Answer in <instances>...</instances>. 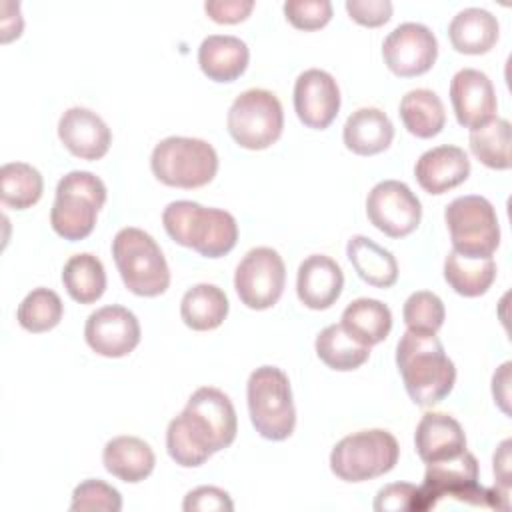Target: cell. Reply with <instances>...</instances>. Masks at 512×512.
<instances>
[{"label": "cell", "instance_id": "6da1fadb", "mask_svg": "<svg viewBox=\"0 0 512 512\" xmlns=\"http://www.w3.org/2000/svg\"><path fill=\"white\" fill-rule=\"evenodd\" d=\"M236 432L238 418L232 400L214 386H202L168 422L166 450L178 466L196 468L214 452L228 448Z\"/></svg>", "mask_w": 512, "mask_h": 512}, {"label": "cell", "instance_id": "7a4b0ae2", "mask_svg": "<svg viewBox=\"0 0 512 512\" xmlns=\"http://www.w3.org/2000/svg\"><path fill=\"white\" fill-rule=\"evenodd\" d=\"M396 366L410 400L424 408L442 402L456 382V366L436 334L406 330L396 346Z\"/></svg>", "mask_w": 512, "mask_h": 512}, {"label": "cell", "instance_id": "3957f363", "mask_svg": "<svg viewBox=\"0 0 512 512\" xmlns=\"http://www.w3.org/2000/svg\"><path fill=\"white\" fill-rule=\"evenodd\" d=\"M452 498L480 508L508 510V492L498 486L486 488L478 482V460L464 450L460 456L426 466L424 482L418 486L414 512L436 508L440 500Z\"/></svg>", "mask_w": 512, "mask_h": 512}, {"label": "cell", "instance_id": "277c9868", "mask_svg": "<svg viewBox=\"0 0 512 512\" xmlns=\"http://www.w3.org/2000/svg\"><path fill=\"white\" fill-rule=\"evenodd\" d=\"M162 224L176 244L204 258L226 256L238 242V224L230 212L192 200L170 202L162 212Z\"/></svg>", "mask_w": 512, "mask_h": 512}, {"label": "cell", "instance_id": "5b68a950", "mask_svg": "<svg viewBox=\"0 0 512 512\" xmlns=\"http://www.w3.org/2000/svg\"><path fill=\"white\" fill-rule=\"evenodd\" d=\"M112 256L124 286L132 294L154 298L168 290V262L148 232L134 226L118 230L112 240Z\"/></svg>", "mask_w": 512, "mask_h": 512}, {"label": "cell", "instance_id": "8992f818", "mask_svg": "<svg viewBox=\"0 0 512 512\" xmlns=\"http://www.w3.org/2000/svg\"><path fill=\"white\" fill-rule=\"evenodd\" d=\"M106 202L104 182L86 170H72L58 180L50 210L52 230L64 240L76 242L92 234L96 216Z\"/></svg>", "mask_w": 512, "mask_h": 512}, {"label": "cell", "instance_id": "52a82bcc", "mask_svg": "<svg viewBox=\"0 0 512 512\" xmlns=\"http://www.w3.org/2000/svg\"><path fill=\"white\" fill-rule=\"evenodd\" d=\"M252 426L266 440H286L296 426V410L288 376L278 366L256 368L246 384Z\"/></svg>", "mask_w": 512, "mask_h": 512}, {"label": "cell", "instance_id": "ba28073f", "mask_svg": "<svg viewBox=\"0 0 512 512\" xmlns=\"http://www.w3.org/2000/svg\"><path fill=\"white\" fill-rule=\"evenodd\" d=\"M152 174L166 186L200 188L214 180L218 154L202 138L168 136L160 140L150 156Z\"/></svg>", "mask_w": 512, "mask_h": 512}, {"label": "cell", "instance_id": "9c48e42d", "mask_svg": "<svg viewBox=\"0 0 512 512\" xmlns=\"http://www.w3.org/2000/svg\"><path fill=\"white\" fill-rule=\"evenodd\" d=\"M400 456L396 438L382 428L344 436L330 452V470L344 482H364L390 472Z\"/></svg>", "mask_w": 512, "mask_h": 512}, {"label": "cell", "instance_id": "30bf717a", "mask_svg": "<svg viewBox=\"0 0 512 512\" xmlns=\"http://www.w3.org/2000/svg\"><path fill=\"white\" fill-rule=\"evenodd\" d=\"M444 220L450 232L452 250L466 258H490L500 244V224L490 200L478 194L454 198Z\"/></svg>", "mask_w": 512, "mask_h": 512}, {"label": "cell", "instance_id": "8fae6325", "mask_svg": "<svg viewBox=\"0 0 512 512\" xmlns=\"http://www.w3.org/2000/svg\"><path fill=\"white\" fill-rule=\"evenodd\" d=\"M226 124L238 146L246 150L270 148L284 128L282 104L270 90H244L230 104Z\"/></svg>", "mask_w": 512, "mask_h": 512}, {"label": "cell", "instance_id": "7c38bea8", "mask_svg": "<svg viewBox=\"0 0 512 512\" xmlns=\"http://www.w3.org/2000/svg\"><path fill=\"white\" fill-rule=\"evenodd\" d=\"M286 284V266L282 256L268 246L252 248L238 262L234 272V288L244 306L250 310L272 308Z\"/></svg>", "mask_w": 512, "mask_h": 512}, {"label": "cell", "instance_id": "4fadbf2b", "mask_svg": "<svg viewBox=\"0 0 512 512\" xmlns=\"http://www.w3.org/2000/svg\"><path fill=\"white\" fill-rule=\"evenodd\" d=\"M366 214L374 228L390 238H402L418 228L422 204L408 184L382 180L368 192Z\"/></svg>", "mask_w": 512, "mask_h": 512}, {"label": "cell", "instance_id": "5bb4252c", "mask_svg": "<svg viewBox=\"0 0 512 512\" xmlns=\"http://www.w3.org/2000/svg\"><path fill=\"white\" fill-rule=\"evenodd\" d=\"M438 56L434 32L420 22L398 24L382 42L384 64L396 76L410 78L428 72Z\"/></svg>", "mask_w": 512, "mask_h": 512}, {"label": "cell", "instance_id": "9a60e30c", "mask_svg": "<svg viewBox=\"0 0 512 512\" xmlns=\"http://www.w3.org/2000/svg\"><path fill=\"white\" fill-rule=\"evenodd\" d=\"M86 344L104 358L128 356L140 342V322L124 306L110 304L94 310L84 326Z\"/></svg>", "mask_w": 512, "mask_h": 512}, {"label": "cell", "instance_id": "2e32d148", "mask_svg": "<svg viewBox=\"0 0 512 512\" xmlns=\"http://www.w3.org/2000/svg\"><path fill=\"white\" fill-rule=\"evenodd\" d=\"M294 110L306 128H328L340 110V88L334 76L320 68L304 70L294 84Z\"/></svg>", "mask_w": 512, "mask_h": 512}, {"label": "cell", "instance_id": "e0dca14e", "mask_svg": "<svg viewBox=\"0 0 512 512\" xmlns=\"http://www.w3.org/2000/svg\"><path fill=\"white\" fill-rule=\"evenodd\" d=\"M450 102L458 124L464 128L474 130L496 118L498 100L494 84L476 68H462L452 76Z\"/></svg>", "mask_w": 512, "mask_h": 512}, {"label": "cell", "instance_id": "ac0fdd59", "mask_svg": "<svg viewBox=\"0 0 512 512\" xmlns=\"http://www.w3.org/2000/svg\"><path fill=\"white\" fill-rule=\"evenodd\" d=\"M58 138L64 148L82 160H100L112 144L108 124L90 108L72 106L58 120Z\"/></svg>", "mask_w": 512, "mask_h": 512}, {"label": "cell", "instance_id": "d6986e66", "mask_svg": "<svg viewBox=\"0 0 512 512\" xmlns=\"http://www.w3.org/2000/svg\"><path fill=\"white\" fill-rule=\"evenodd\" d=\"M344 272L336 260L326 254H310L298 266L296 294L310 310L330 308L342 294Z\"/></svg>", "mask_w": 512, "mask_h": 512}, {"label": "cell", "instance_id": "ffe728a7", "mask_svg": "<svg viewBox=\"0 0 512 512\" xmlns=\"http://www.w3.org/2000/svg\"><path fill=\"white\" fill-rule=\"evenodd\" d=\"M414 176L428 194H444L470 176L468 154L460 146L442 144L426 150L414 166Z\"/></svg>", "mask_w": 512, "mask_h": 512}, {"label": "cell", "instance_id": "44dd1931", "mask_svg": "<svg viewBox=\"0 0 512 512\" xmlns=\"http://www.w3.org/2000/svg\"><path fill=\"white\" fill-rule=\"evenodd\" d=\"M414 446L422 462H442L466 450V434L456 418L444 412H426L414 432Z\"/></svg>", "mask_w": 512, "mask_h": 512}, {"label": "cell", "instance_id": "7402d4cb", "mask_svg": "<svg viewBox=\"0 0 512 512\" xmlns=\"http://www.w3.org/2000/svg\"><path fill=\"white\" fill-rule=\"evenodd\" d=\"M248 60L246 42L230 34H210L198 48L200 70L214 82H234L248 68Z\"/></svg>", "mask_w": 512, "mask_h": 512}, {"label": "cell", "instance_id": "603a6c76", "mask_svg": "<svg viewBox=\"0 0 512 512\" xmlns=\"http://www.w3.org/2000/svg\"><path fill=\"white\" fill-rule=\"evenodd\" d=\"M342 138L350 152L358 156H374L392 144L394 126L380 108L364 106L346 118Z\"/></svg>", "mask_w": 512, "mask_h": 512}, {"label": "cell", "instance_id": "cb8c5ba5", "mask_svg": "<svg viewBox=\"0 0 512 512\" xmlns=\"http://www.w3.org/2000/svg\"><path fill=\"white\" fill-rule=\"evenodd\" d=\"M104 468L126 484H136L148 478L154 470L156 456L148 442L138 436H116L102 450Z\"/></svg>", "mask_w": 512, "mask_h": 512}, {"label": "cell", "instance_id": "d4e9b609", "mask_svg": "<svg viewBox=\"0 0 512 512\" xmlns=\"http://www.w3.org/2000/svg\"><path fill=\"white\" fill-rule=\"evenodd\" d=\"M500 34L498 20L484 8H464L448 24V38L456 52L486 54L492 50Z\"/></svg>", "mask_w": 512, "mask_h": 512}, {"label": "cell", "instance_id": "484cf974", "mask_svg": "<svg viewBox=\"0 0 512 512\" xmlns=\"http://www.w3.org/2000/svg\"><path fill=\"white\" fill-rule=\"evenodd\" d=\"M346 256L356 274L374 288H390L398 280V262L390 250L372 238L356 234L346 244Z\"/></svg>", "mask_w": 512, "mask_h": 512}, {"label": "cell", "instance_id": "4316f807", "mask_svg": "<svg viewBox=\"0 0 512 512\" xmlns=\"http://www.w3.org/2000/svg\"><path fill=\"white\" fill-rule=\"evenodd\" d=\"M228 310L230 304L224 290L208 282L188 288L180 300L182 322L196 332L218 328L226 320Z\"/></svg>", "mask_w": 512, "mask_h": 512}, {"label": "cell", "instance_id": "83f0119b", "mask_svg": "<svg viewBox=\"0 0 512 512\" xmlns=\"http://www.w3.org/2000/svg\"><path fill=\"white\" fill-rule=\"evenodd\" d=\"M340 324L360 344L374 346L390 334L392 312L376 298H356L344 308Z\"/></svg>", "mask_w": 512, "mask_h": 512}, {"label": "cell", "instance_id": "f1b7e54d", "mask_svg": "<svg viewBox=\"0 0 512 512\" xmlns=\"http://www.w3.org/2000/svg\"><path fill=\"white\" fill-rule=\"evenodd\" d=\"M398 114L404 128L416 138H432L442 132L446 112L440 96L428 88H416L402 96Z\"/></svg>", "mask_w": 512, "mask_h": 512}, {"label": "cell", "instance_id": "f546056e", "mask_svg": "<svg viewBox=\"0 0 512 512\" xmlns=\"http://www.w3.org/2000/svg\"><path fill=\"white\" fill-rule=\"evenodd\" d=\"M496 278L494 258H466L454 250L444 260V280L448 286L466 298H476L488 292Z\"/></svg>", "mask_w": 512, "mask_h": 512}, {"label": "cell", "instance_id": "4dcf8cb0", "mask_svg": "<svg viewBox=\"0 0 512 512\" xmlns=\"http://www.w3.org/2000/svg\"><path fill=\"white\" fill-rule=\"evenodd\" d=\"M62 284L72 300L80 304H92L106 290L104 264L90 252L74 254L62 268Z\"/></svg>", "mask_w": 512, "mask_h": 512}, {"label": "cell", "instance_id": "1f68e13d", "mask_svg": "<svg viewBox=\"0 0 512 512\" xmlns=\"http://www.w3.org/2000/svg\"><path fill=\"white\" fill-rule=\"evenodd\" d=\"M318 358L332 370L350 372L360 368L370 358V346L354 340L342 324H330L316 336L314 342Z\"/></svg>", "mask_w": 512, "mask_h": 512}, {"label": "cell", "instance_id": "d6a6232c", "mask_svg": "<svg viewBox=\"0 0 512 512\" xmlns=\"http://www.w3.org/2000/svg\"><path fill=\"white\" fill-rule=\"evenodd\" d=\"M44 192L42 174L26 162H6L0 168V198L2 204L14 210L34 206Z\"/></svg>", "mask_w": 512, "mask_h": 512}, {"label": "cell", "instance_id": "836d02e7", "mask_svg": "<svg viewBox=\"0 0 512 512\" xmlns=\"http://www.w3.org/2000/svg\"><path fill=\"white\" fill-rule=\"evenodd\" d=\"M472 154L492 170H508L510 158V122L506 118H492L488 124L470 130Z\"/></svg>", "mask_w": 512, "mask_h": 512}, {"label": "cell", "instance_id": "e575fe53", "mask_svg": "<svg viewBox=\"0 0 512 512\" xmlns=\"http://www.w3.org/2000/svg\"><path fill=\"white\" fill-rule=\"evenodd\" d=\"M62 314H64V304L60 296L54 290L44 286H38L32 292H28L16 310L18 324L32 334H40L56 328L62 320Z\"/></svg>", "mask_w": 512, "mask_h": 512}, {"label": "cell", "instance_id": "d590c367", "mask_svg": "<svg viewBox=\"0 0 512 512\" xmlns=\"http://www.w3.org/2000/svg\"><path fill=\"white\" fill-rule=\"evenodd\" d=\"M402 316L408 330L436 334L444 324L446 310L440 296L428 290H418L406 298Z\"/></svg>", "mask_w": 512, "mask_h": 512}, {"label": "cell", "instance_id": "8d00e7d4", "mask_svg": "<svg viewBox=\"0 0 512 512\" xmlns=\"http://www.w3.org/2000/svg\"><path fill=\"white\" fill-rule=\"evenodd\" d=\"M70 510L74 512H120L122 496L120 492L98 478H88L80 482L72 492Z\"/></svg>", "mask_w": 512, "mask_h": 512}, {"label": "cell", "instance_id": "74e56055", "mask_svg": "<svg viewBox=\"0 0 512 512\" xmlns=\"http://www.w3.org/2000/svg\"><path fill=\"white\" fill-rule=\"evenodd\" d=\"M284 16L294 28L310 32L330 22L332 4L328 0H286Z\"/></svg>", "mask_w": 512, "mask_h": 512}, {"label": "cell", "instance_id": "f35d334b", "mask_svg": "<svg viewBox=\"0 0 512 512\" xmlns=\"http://www.w3.org/2000/svg\"><path fill=\"white\" fill-rule=\"evenodd\" d=\"M184 512H232L234 502L230 494L218 486H198L184 496Z\"/></svg>", "mask_w": 512, "mask_h": 512}, {"label": "cell", "instance_id": "ab89813d", "mask_svg": "<svg viewBox=\"0 0 512 512\" xmlns=\"http://www.w3.org/2000/svg\"><path fill=\"white\" fill-rule=\"evenodd\" d=\"M418 498V486L410 482H394L386 484L378 490L374 498V510L376 512H400L410 510L414 512Z\"/></svg>", "mask_w": 512, "mask_h": 512}, {"label": "cell", "instance_id": "60d3db41", "mask_svg": "<svg viewBox=\"0 0 512 512\" xmlns=\"http://www.w3.org/2000/svg\"><path fill=\"white\" fill-rule=\"evenodd\" d=\"M346 12L362 26L376 28L392 18L390 0H346Z\"/></svg>", "mask_w": 512, "mask_h": 512}, {"label": "cell", "instance_id": "b9f144b4", "mask_svg": "<svg viewBox=\"0 0 512 512\" xmlns=\"http://www.w3.org/2000/svg\"><path fill=\"white\" fill-rule=\"evenodd\" d=\"M204 10L218 24H238L250 16L254 0H208Z\"/></svg>", "mask_w": 512, "mask_h": 512}, {"label": "cell", "instance_id": "7bdbcfd3", "mask_svg": "<svg viewBox=\"0 0 512 512\" xmlns=\"http://www.w3.org/2000/svg\"><path fill=\"white\" fill-rule=\"evenodd\" d=\"M24 20L20 14V4L16 2H2V18H0V30H2V42H10L22 34Z\"/></svg>", "mask_w": 512, "mask_h": 512}, {"label": "cell", "instance_id": "ee69618b", "mask_svg": "<svg viewBox=\"0 0 512 512\" xmlns=\"http://www.w3.org/2000/svg\"><path fill=\"white\" fill-rule=\"evenodd\" d=\"M510 362H504L492 376V396L504 414H510Z\"/></svg>", "mask_w": 512, "mask_h": 512}, {"label": "cell", "instance_id": "f6af8a7d", "mask_svg": "<svg viewBox=\"0 0 512 512\" xmlns=\"http://www.w3.org/2000/svg\"><path fill=\"white\" fill-rule=\"evenodd\" d=\"M510 446L512 440H504L494 452V478L496 486L504 492H508L510 488Z\"/></svg>", "mask_w": 512, "mask_h": 512}]
</instances>
